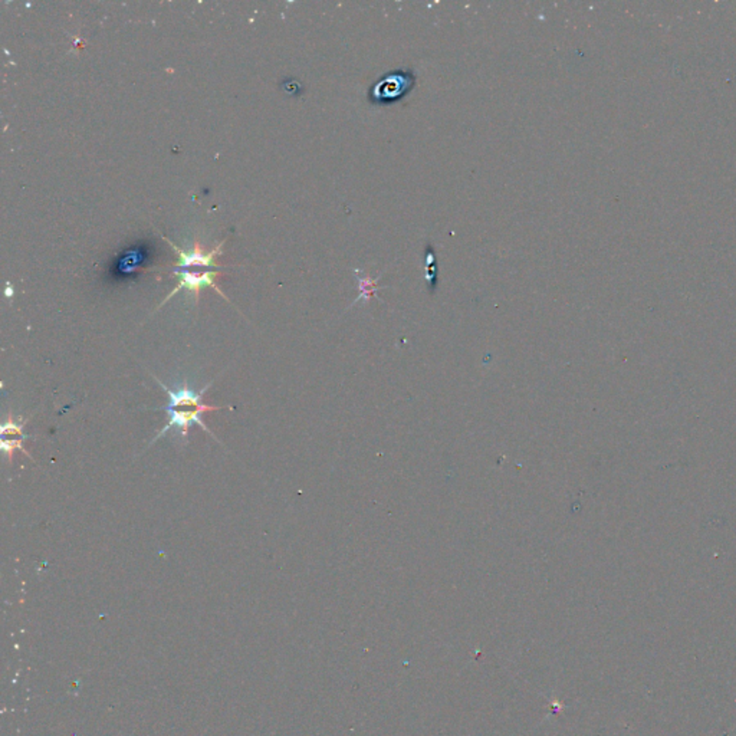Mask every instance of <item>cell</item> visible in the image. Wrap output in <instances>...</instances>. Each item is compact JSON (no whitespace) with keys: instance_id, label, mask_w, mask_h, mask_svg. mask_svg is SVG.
Returning <instances> with one entry per match:
<instances>
[{"instance_id":"obj_3","label":"cell","mask_w":736,"mask_h":736,"mask_svg":"<svg viewBox=\"0 0 736 736\" xmlns=\"http://www.w3.org/2000/svg\"><path fill=\"white\" fill-rule=\"evenodd\" d=\"M151 256H152L151 245L150 246L147 243L132 245L127 247L124 252H121L117 258H114L109 266L111 277L115 279H120V278H130L137 274L140 275L148 266L147 263L148 262L151 263Z\"/></svg>"},{"instance_id":"obj_6","label":"cell","mask_w":736,"mask_h":736,"mask_svg":"<svg viewBox=\"0 0 736 736\" xmlns=\"http://www.w3.org/2000/svg\"><path fill=\"white\" fill-rule=\"evenodd\" d=\"M25 439H0V449H2L3 455L12 460V456L15 452H22L28 457H30L29 452L24 446Z\"/></svg>"},{"instance_id":"obj_1","label":"cell","mask_w":736,"mask_h":736,"mask_svg":"<svg viewBox=\"0 0 736 736\" xmlns=\"http://www.w3.org/2000/svg\"><path fill=\"white\" fill-rule=\"evenodd\" d=\"M154 380H156L160 384L161 389L167 393L168 404L163 409L164 413L167 414V424L157 433V436L151 440V443H156L159 439L164 437L173 429L177 430L180 433V436L184 440H187L190 428H191V426H195V424L200 426V428L207 435H210L213 439L218 440V437L213 435L211 430L207 428V424L202 420V414L203 413H206V412L207 413L209 412H218V410L223 409V408H215V405L203 404V396L210 389V385H211L213 381H210L207 385H204L202 390L196 392V390L191 389V385L187 381H183V383L177 384V387H168L161 380H159L157 377H154Z\"/></svg>"},{"instance_id":"obj_2","label":"cell","mask_w":736,"mask_h":736,"mask_svg":"<svg viewBox=\"0 0 736 736\" xmlns=\"http://www.w3.org/2000/svg\"><path fill=\"white\" fill-rule=\"evenodd\" d=\"M166 240L174 250L177 252V256H179L177 265H174L171 269L173 275L177 278V286L166 297V299L159 305V308H161L167 301H170L174 295L180 292V290L183 289L189 290L190 294L196 297V299H199L202 289L213 288L219 295L227 299L226 295L220 290V288L216 285V278L220 275V266H218L215 262V258L216 255L220 254V249L225 245V242H220L219 246H216L210 252L203 250L202 246L196 242L191 250L184 252L174 245L173 242H170L168 239Z\"/></svg>"},{"instance_id":"obj_4","label":"cell","mask_w":736,"mask_h":736,"mask_svg":"<svg viewBox=\"0 0 736 736\" xmlns=\"http://www.w3.org/2000/svg\"><path fill=\"white\" fill-rule=\"evenodd\" d=\"M410 82H413L405 75H397V78L393 80H384L380 81L376 88V96L378 101L385 100H396L400 95L405 94L408 87L410 88Z\"/></svg>"},{"instance_id":"obj_5","label":"cell","mask_w":736,"mask_h":736,"mask_svg":"<svg viewBox=\"0 0 736 736\" xmlns=\"http://www.w3.org/2000/svg\"><path fill=\"white\" fill-rule=\"evenodd\" d=\"M26 424V420H13L10 416L8 420L0 426V436L2 439H29L30 436L24 433V426Z\"/></svg>"}]
</instances>
